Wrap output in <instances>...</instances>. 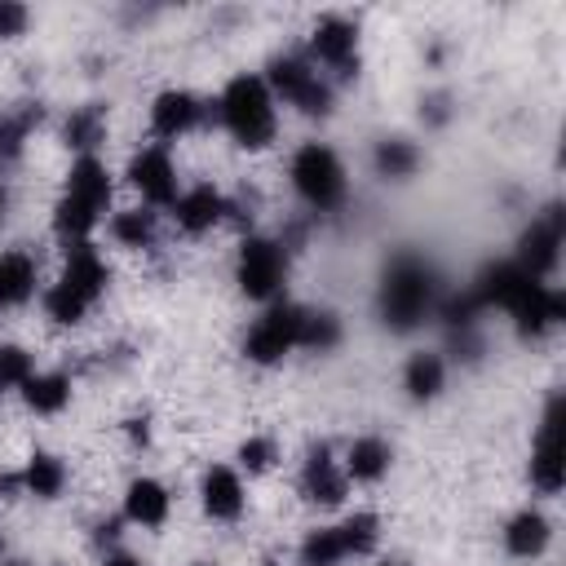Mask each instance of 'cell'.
<instances>
[{"label": "cell", "instance_id": "obj_29", "mask_svg": "<svg viewBox=\"0 0 566 566\" xmlns=\"http://www.w3.org/2000/svg\"><path fill=\"white\" fill-rule=\"evenodd\" d=\"M40 119V106H27V111H4L0 115V159H13L31 133V124Z\"/></svg>", "mask_w": 566, "mask_h": 566}, {"label": "cell", "instance_id": "obj_31", "mask_svg": "<svg viewBox=\"0 0 566 566\" xmlns=\"http://www.w3.org/2000/svg\"><path fill=\"white\" fill-rule=\"evenodd\" d=\"M380 522H376V513H354V517H345L340 526H336V535H340V544H345V557L349 553H367L371 544H376V531Z\"/></svg>", "mask_w": 566, "mask_h": 566}, {"label": "cell", "instance_id": "obj_35", "mask_svg": "<svg viewBox=\"0 0 566 566\" xmlns=\"http://www.w3.org/2000/svg\"><path fill=\"white\" fill-rule=\"evenodd\" d=\"M27 27V9L13 0H0V35H18Z\"/></svg>", "mask_w": 566, "mask_h": 566}, {"label": "cell", "instance_id": "obj_40", "mask_svg": "<svg viewBox=\"0 0 566 566\" xmlns=\"http://www.w3.org/2000/svg\"><path fill=\"white\" fill-rule=\"evenodd\" d=\"M9 566H18V562H9Z\"/></svg>", "mask_w": 566, "mask_h": 566}, {"label": "cell", "instance_id": "obj_10", "mask_svg": "<svg viewBox=\"0 0 566 566\" xmlns=\"http://www.w3.org/2000/svg\"><path fill=\"white\" fill-rule=\"evenodd\" d=\"M106 279H111V270H106V261L97 256V248L88 239L66 248V265H62V279L57 283H66L75 296H84L93 305L106 292Z\"/></svg>", "mask_w": 566, "mask_h": 566}, {"label": "cell", "instance_id": "obj_8", "mask_svg": "<svg viewBox=\"0 0 566 566\" xmlns=\"http://www.w3.org/2000/svg\"><path fill=\"white\" fill-rule=\"evenodd\" d=\"M128 181L142 190L146 203H172L177 199V168H172L168 150H159V146H146L133 155Z\"/></svg>", "mask_w": 566, "mask_h": 566}, {"label": "cell", "instance_id": "obj_21", "mask_svg": "<svg viewBox=\"0 0 566 566\" xmlns=\"http://www.w3.org/2000/svg\"><path fill=\"white\" fill-rule=\"evenodd\" d=\"M35 292V261L27 252H4L0 256V310L22 305Z\"/></svg>", "mask_w": 566, "mask_h": 566}, {"label": "cell", "instance_id": "obj_15", "mask_svg": "<svg viewBox=\"0 0 566 566\" xmlns=\"http://www.w3.org/2000/svg\"><path fill=\"white\" fill-rule=\"evenodd\" d=\"M203 509H208V517H217V522H230V517L243 513V482H239L234 469L212 464V469L203 473Z\"/></svg>", "mask_w": 566, "mask_h": 566}, {"label": "cell", "instance_id": "obj_4", "mask_svg": "<svg viewBox=\"0 0 566 566\" xmlns=\"http://www.w3.org/2000/svg\"><path fill=\"white\" fill-rule=\"evenodd\" d=\"M283 102H292L296 111L305 115H323L332 106V93L327 84L318 80V71H310L301 57H274L270 62V80H265Z\"/></svg>", "mask_w": 566, "mask_h": 566}, {"label": "cell", "instance_id": "obj_14", "mask_svg": "<svg viewBox=\"0 0 566 566\" xmlns=\"http://www.w3.org/2000/svg\"><path fill=\"white\" fill-rule=\"evenodd\" d=\"M301 491L318 504H340L345 500V469H336L332 451L327 447H314L310 460H305V473H301Z\"/></svg>", "mask_w": 566, "mask_h": 566}, {"label": "cell", "instance_id": "obj_12", "mask_svg": "<svg viewBox=\"0 0 566 566\" xmlns=\"http://www.w3.org/2000/svg\"><path fill=\"white\" fill-rule=\"evenodd\" d=\"M221 217H226V199H221V190H212V186H195V190H186V195L172 199V221H177L186 234H203V230H212Z\"/></svg>", "mask_w": 566, "mask_h": 566}, {"label": "cell", "instance_id": "obj_37", "mask_svg": "<svg viewBox=\"0 0 566 566\" xmlns=\"http://www.w3.org/2000/svg\"><path fill=\"white\" fill-rule=\"evenodd\" d=\"M4 203H9V195H4V186H0V212H4Z\"/></svg>", "mask_w": 566, "mask_h": 566}, {"label": "cell", "instance_id": "obj_27", "mask_svg": "<svg viewBox=\"0 0 566 566\" xmlns=\"http://www.w3.org/2000/svg\"><path fill=\"white\" fill-rule=\"evenodd\" d=\"M340 557H345V544H340L336 526H318L301 544V566H336Z\"/></svg>", "mask_w": 566, "mask_h": 566}, {"label": "cell", "instance_id": "obj_13", "mask_svg": "<svg viewBox=\"0 0 566 566\" xmlns=\"http://www.w3.org/2000/svg\"><path fill=\"white\" fill-rule=\"evenodd\" d=\"M199 115H203L199 97H190L181 88H168L150 106V128H155V137H181V133H190L199 124Z\"/></svg>", "mask_w": 566, "mask_h": 566}, {"label": "cell", "instance_id": "obj_22", "mask_svg": "<svg viewBox=\"0 0 566 566\" xmlns=\"http://www.w3.org/2000/svg\"><path fill=\"white\" fill-rule=\"evenodd\" d=\"M442 380H447V367H442V358L429 354V349L411 354L407 367H402V389H407L411 398H433V394L442 389Z\"/></svg>", "mask_w": 566, "mask_h": 566}, {"label": "cell", "instance_id": "obj_34", "mask_svg": "<svg viewBox=\"0 0 566 566\" xmlns=\"http://www.w3.org/2000/svg\"><path fill=\"white\" fill-rule=\"evenodd\" d=\"M239 464H243L248 473H265V469L274 464V442H270V438H248V442L239 447Z\"/></svg>", "mask_w": 566, "mask_h": 566}, {"label": "cell", "instance_id": "obj_6", "mask_svg": "<svg viewBox=\"0 0 566 566\" xmlns=\"http://www.w3.org/2000/svg\"><path fill=\"white\" fill-rule=\"evenodd\" d=\"M296 336H301V305H270L256 327L248 332V358L252 363H279L287 349H296Z\"/></svg>", "mask_w": 566, "mask_h": 566}, {"label": "cell", "instance_id": "obj_9", "mask_svg": "<svg viewBox=\"0 0 566 566\" xmlns=\"http://www.w3.org/2000/svg\"><path fill=\"white\" fill-rule=\"evenodd\" d=\"M557 248H562V212H557V208H548V212H544V217H535V221H531V230L522 234L517 265H522L531 279H539V274H548V270L557 265Z\"/></svg>", "mask_w": 566, "mask_h": 566}, {"label": "cell", "instance_id": "obj_24", "mask_svg": "<svg viewBox=\"0 0 566 566\" xmlns=\"http://www.w3.org/2000/svg\"><path fill=\"white\" fill-rule=\"evenodd\" d=\"M53 226H57V234L66 239V243H84L88 239V230L97 226V212L93 208H84L80 199H71V195H62L57 199V208H53Z\"/></svg>", "mask_w": 566, "mask_h": 566}, {"label": "cell", "instance_id": "obj_2", "mask_svg": "<svg viewBox=\"0 0 566 566\" xmlns=\"http://www.w3.org/2000/svg\"><path fill=\"white\" fill-rule=\"evenodd\" d=\"M433 305V270L420 261V256H394L389 270H385V283H380V314L389 327L407 332L416 327Z\"/></svg>", "mask_w": 566, "mask_h": 566}, {"label": "cell", "instance_id": "obj_39", "mask_svg": "<svg viewBox=\"0 0 566 566\" xmlns=\"http://www.w3.org/2000/svg\"><path fill=\"white\" fill-rule=\"evenodd\" d=\"M199 566H212V562H199Z\"/></svg>", "mask_w": 566, "mask_h": 566}, {"label": "cell", "instance_id": "obj_28", "mask_svg": "<svg viewBox=\"0 0 566 566\" xmlns=\"http://www.w3.org/2000/svg\"><path fill=\"white\" fill-rule=\"evenodd\" d=\"M336 340H340V327H336V318L327 310H301V336H296V345H305V349H332Z\"/></svg>", "mask_w": 566, "mask_h": 566}, {"label": "cell", "instance_id": "obj_18", "mask_svg": "<svg viewBox=\"0 0 566 566\" xmlns=\"http://www.w3.org/2000/svg\"><path fill=\"white\" fill-rule=\"evenodd\" d=\"M544 544H548V517H544V513L522 509V513L509 517V526H504V548H509L513 557H535V553H544Z\"/></svg>", "mask_w": 566, "mask_h": 566}, {"label": "cell", "instance_id": "obj_17", "mask_svg": "<svg viewBox=\"0 0 566 566\" xmlns=\"http://www.w3.org/2000/svg\"><path fill=\"white\" fill-rule=\"evenodd\" d=\"M124 517L137 526H164L168 517V491L155 478H133L124 491Z\"/></svg>", "mask_w": 566, "mask_h": 566}, {"label": "cell", "instance_id": "obj_11", "mask_svg": "<svg viewBox=\"0 0 566 566\" xmlns=\"http://www.w3.org/2000/svg\"><path fill=\"white\" fill-rule=\"evenodd\" d=\"M310 44H314L318 62H327V66H336V71H345V75L358 66V31H354V22H345V18H318Z\"/></svg>", "mask_w": 566, "mask_h": 566}, {"label": "cell", "instance_id": "obj_19", "mask_svg": "<svg viewBox=\"0 0 566 566\" xmlns=\"http://www.w3.org/2000/svg\"><path fill=\"white\" fill-rule=\"evenodd\" d=\"M18 389H22L27 407L31 411H44V416H53V411H62L71 402V380L62 371H31Z\"/></svg>", "mask_w": 566, "mask_h": 566}, {"label": "cell", "instance_id": "obj_36", "mask_svg": "<svg viewBox=\"0 0 566 566\" xmlns=\"http://www.w3.org/2000/svg\"><path fill=\"white\" fill-rule=\"evenodd\" d=\"M102 566H142V562H137L133 553H111V557H106Z\"/></svg>", "mask_w": 566, "mask_h": 566}, {"label": "cell", "instance_id": "obj_16", "mask_svg": "<svg viewBox=\"0 0 566 566\" xmlns=\"http://www.w3.org/2000/svg\"><path fill=\"white\" fill-rule=\"evenodd\" d=\"M66 195H71V199H80L84 208L102 212V208H106V199H111V172H106V164H102V159H93V155H80V159L71 164Z\"/></svg>", "mask_w": 566, "mask_h": 566}, {"label": "cell", "instance_id": "obj_20", "mask_svg": "<svg viewBox=\"0 0 566 566\" xmlns=\"http://www.w3.org/2000/svg\"><path fill=\"white\" fill-rule=\"evenodd\" d=\"M389 473V447L380 438H354L345 451V478L354 482H380Z\"/></svg>", "mask_w": 566, "mask_h": 566}, {"label": "cell", "instance_id": "obj_25", "mask_svg": "<svg viewBox=\"0 0 566 566\" xmlns=\"http://www.w3.org/2000/svg\"><path fill=\"white\" fill-rule=\"evenodd\" d=\"M416 164H420V150L411 142H402V137H385L376 146V172L380 177H411Z\"/></svg>", "mask_w": 566, "mask_h": 566}, {"label": "cell", "instance_id": "obj_23", "mask_svg": "<svg viewBox=\"0 0 566 566\" xmlns=\"http://www.w3.org/2000/svg\"><path fill=\"white\" fill-rule=\"evenodd\" d=\"M62 482H66L62 460H53V455H44V451H35V455L27 460V469H22V491H31V495H40V500H53V495L62 491Z\"/></svg>", "mask_w": 566, "mask_h": 566}, {"label": "cell", "instance_id": "obj_26", "mask_svg": "<svg viewBox=\"0 0 566 566\" xmlns=\"http://www.w3.org/2000/svg\"><path fill=\"white\" fill-rule=\"evenodd\" d=\"M111 234H115L124 248H150V243H155V217L142 212V208L115 212V217H111Z\"/></svg>", "mask_w": 566, "mask_h": 566}, {"label": "cell", "instance_id": "obj_30", "mask_svg": "<svg viewBox=\"0 0 566 566\" xmlns=\"http://www.w3.org/2000/svg\"><path fill=\"white\" fill-rule=\"evenodd\" d=\"M97 142H102V111H97V106L71 111V119H66V146H75V150H93Z\"/></svg>", "mask_w": 566, "mask_h": 566}, {"label": "cell", "instance_id": "obj_33", "mask_svg": "<svg viewBox=\"0 0 566 566\" xmlns=\"http://www.w3.org/2000/svg\"><path fill=\"white\" fill-rule=\"evenodd\" d=\"M31 354L18 345H0V385H22L31 376Z\"/></svg>", "mask_w": 566, "mask_h": 566}, {"label": "cell", "instance_id": "obj_5", "mask_svg": "<svg viewBox=\"0 0 566 566\" xmlns=\"http://www.w3.org/2000/svg\"><path fill=\"white\" fill-rule=\"evenodd\" d=\"M283 248L274 239H243L239 248V287L252 296V301H270L279 287H283Z\"/></svg>", "mask_w": 566, "mask_h": 566}, {"label": "cell", "instance_id": "obj_38", "mask_svg": "<svg viewBox=\"0 0 566 566\" xmlns=\"http://www.w3.org/2000/svg\"><path fill=\"white\" fill-rule=\"evenodd\" d=\"M376 566H402V562H376Z\"/></svg>", "mask_w": 566, "mask_h": 566}, {"label": "cell", "instance_id": "obj_3", "mask_svg": "<svg viewBox=\"0 0 566 566\" xmlns=\"http://www.w3.org/2000/svg\"><path fill=\"white\" fill-rule=\"evenodd\" d=\"M292 186L310 208H323V212L336 208L345 199V168H340L336 150L323 142H305L292 155Z\"/></svg>", "mask_w": 566, "mask_h": 566}, {"label": "cell", "instance_id": "obj_32", "mask_svg": "<svg viewBox=\"0 0 566 566\" xmlns=\"http://www.w3.org/2000/svg\"><path fill=\"white\" fill-rule=\"evenodd\" d=\"M84 310H88V301H84V296H75L66 283H53V287L44 292V314H49L53 323H80V318H84Z\"/></svg>", "mask_w": 566, "mask_h": 566}, {"label": "cell", "instance_id": "obj_1", "mask_svg": "<svg viewBox=\"0 0 566 566\" xmlns=\"http://www.w3.org/2000/svg\"><path fill=\"white\" fill-rule=\"evenodd\" d=\"M217 115L239 146L261 150L274 142V93L261 75H234L217 102Z\"/></svg>", "mask_w": 566, "mask_h": 566}, {"label": "cell", "instance_id": "obj_7", "mask_svg": "<svg viewBox=\"0 0 566 566\" xmlns=\"http://www.w3.org/2000/svg\"><path fill=\"white\" fill-rule=\"evenodd\" d=\"M531 482L539 491H562L566 482V460H562V402L553 398L548 411H544V424H539V442L531 451Z\"/></svg>", "mask_w": 566, "mask_h": 566}]
</instances>
